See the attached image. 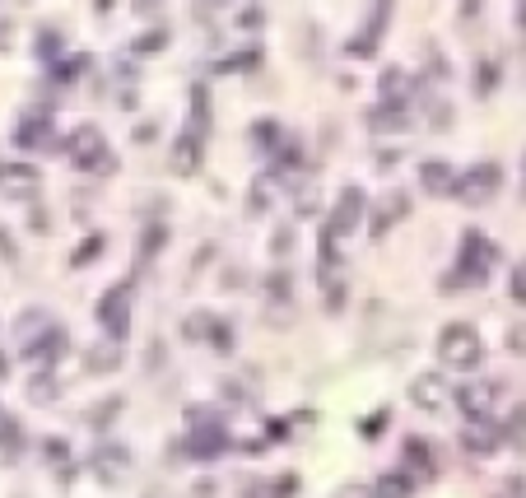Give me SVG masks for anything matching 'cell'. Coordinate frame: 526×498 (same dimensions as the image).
I'll use <instances>...</instances> for the list:
<instances>
[{"label": "cell", "instance_id": "cell-1", "mask_svg": "<svg viewBox=\"0 0 526 498\" xmlns=\"http://www.w3.org/2000/svg\"><path fill=\"white\" fill-rule=\"evenodd\" d=\"M494 261H499V247L489 243L485 233L471 229L466 238H461V261H457V270L443 280V289H452V294H457V289H475V284H485Z\"/></svg>", "mask_w": 526, "mask_h": 498}, {"label": "cell", "instance_id": "cell-2", "mask_svg": "<svg viewBox=\"0 0 526 498\" xmlns=\"http://www.w3.org/2000/svg\"><path fill=\"white\" fill-rule=\"evenodd\" d=\"M438 359H443L452 373H475L480 359H485V340L475 331L471 322H452L443 326V336H438Z\"/></svg>", "mask_w": 526, "mask_h": 498}, {"label": "cell", "instance_id": "cell-3", "mask_svg": "<svg viewBox=\"0 0 526 498\" xmlns=\"http://www.w3.org/2000/svg\"><path fill=\"white\" fill-rule=\"evenodd\" d=\"M66 149H70V163L84 168V173H112V168H117V154L108 149V140H103L98 126H75Z\"/></svg>", "mask_w": 526, "mask_h": 498}, {"label": "cell", "instance_id": "cell-4", "mask_svg": "<svg viewBox=\"0 0 526 498\" xmlns=\"http://www.w3.org/2000/svg\"><path fill=\"white\" fill-rule=\"evenodd\" d=\"M359 219H364V191H359V187H345V191H340V201H336V210H331V219H326L322 261H331V247H336L340 238H350V233L359 229Z\"/></svg>", "mask_w": 526, "mask_h": 498}, {"label": "cell", "instance_id": "cell-5", "mask_svg": "<svg viewBox=\"0 0 526 498\" xmlns=\"http://www.w3.org/2000/svg\"><path fill=\"white\" fill-rule=\"evenodd\" d=\"M499 187H503V168H499V163H475V168H466V173L457 177L452 196H457L461 205H485Z\"/></svg>", "mask_w": 526, "mask_h": 498}, {"label": "cell", "instance_id": "cell-6", "mask_svg": "<svg viewBox=\"0 0 526 498\" xmlns=\"http://www.w3.org/2000/svg\"><path fill=\"white\" fill-rule=\"evenodd\" d=\"M131 303H135V284L131 280L112 284L108 294H103V303H98V322H103V331H108L112 340H122L126 331H131Z\"/></svg>", "mask_w": 526, "mask_h": 498}, {"label": "cell", "instance_id": "cell-7", "mask_svg": "<svg viewBox=\"0 0 526 498\" xmlns=\"http://www.w3.org/2000/svg\"><path fill=\"white\" fill-rule=\"evenodd\" d=\"M38 187H42L38 168H28V163H0V196L28 201V196H38Z\"/></svg>", "mask_w": 526, "mask_h": 498}, {"label": "cell", "instance_id": "cell-8", "mask_svg": "<svg viewBox=\"0 0 526 498\" xmlns=\"http://www.w3.org/2000/svg\"><path fill=\"white\" fill-rule=\"evenodd\" d=\"M410 401H415L419 410L438 415V410H447V401H452V387H447L443 373H419L415 382H410Z\"/></svg>", "mask_w": 526, "mask_h": 498}, {"label": "cell", "instance_id": "cell-9", "mask_svg": "<svg viewBox=\"0 0 526 498\" xmlns=\"http://www.w3.org/2000/svg\"><path fill=\"white\" fill-rule=\"evenodd\" d=\"M405 215H410V196H405V191H387V196L373 205V219H368V229H373V238H387V233H392Z\"/></svg>", "mask_w": 526, "mask_h": 498}, {"label": "cell", "instance_id": "cell-10", "mask_svg": "<svg viewBox=\"0 0 526 498\" xmlns=\"http://www.w3.org/2000/svg\"><path fill=\"white\" fill-rule=\"evenodd\" d=\"M94 475L103 480V485H122L126 475H131V452L126 447H117V443H103L94 452Z\"/></svg>", "mask_w": 526, "mask_h": 498}, {"label": "cell", "instance_id": "cell-11", "mask_svg": "<svg viewBox=\"0 0 526 498\" xmlns=\"http://www.w3.org/2000/svg\"><path fill=\"white\" fill-rule=\"evenodd\" d=\"M224 447H229V433H224V424H201V429H187V457L210 461V457H219Z\"/></svg>", "mask_w": 526, "mask_h": 498}, {"label": "cell", "instance_id": "cell-12", "mask_svg": "<svg viewBox=\"0 0 526 498\" xmlns=\"http://www.w3.org/2000/svg\"><path fill=\"white\" fill-rule=\"evenodd\" d=\"M503 438H508V433H503L494 419H471V424L461 429V443H466V452H475V457H489Z\"/></svg>", "mask_w": 526, "mask_h": 498}, {"label": "cell", "instance_id": "cell-13", "mask_svg": "<svg viewBox=\"0 0 526 498\" xmlns=\"http://www.w3.org/2000/svg\"><path fill=\"white\" fill-rule=\"evenodd\" d=\"M457 405L466 410V419H489V405H494V387L466 382V387H457Z\"/></svg>", "mask_w": 526, "mask_h": 498}, {"label": "cell", "instance_id": "cell-14", "mask_svg": "<svg viewBox=\"0 0 526 498\" xmlns=\"http://www.w3.org/2000/svg\"><path fill=\"white\" fill-rule=\"evenodd\" d=\"M419 187L429 191V196H447V191L457 187V177H452V168H447V163L429 159V163H419Z\"/></svg>", "mask_w": 526, "mask_h": 498}, {"label": "cell", "instance_id": "cell-15", "mask_svg": "<svg viewBox=\"0 0 526 498\" xmlns=\"http://www.w3.org/2000/svg\"><path fill=\"white\" fill-rule=\"evenodd\" d=\"M410 75H405L401 66L382 70V103H392V108H410Z\"/></svg>", "mask_w": 526, "mask_h": 498}, {"label": "cell", "instance_id": "cell-16", "mask_svg": "<svg viewBox=\"0 0 526 498\" xmlns=\"http://www.w3.org/2000/svg\"><path fill=\"white\" fill-rule=\"evenodd\" d=\"M387 5H378V10L368 14V24H364V33H359V38L350 42V56H364L368 47H378V38H382V28H387Z\"/></svg>", "mask_w": 526, "mask_h": 498}, {"label": "cell", "instance_id": "cell-17", "mask_svg": "<svg viewBox=\"0 0 526 498\" xmlns=\"http://www.w3.org/2000/svg\"><path fill=\"white\" fill-rule=\"evenodd\" d=\"M368 126L373 131H405L410 126V108H392V103H378L368 112Z\"/></svg>", "mask_w": 526, "mask_h": 498}, {"label": "cell", "instance_id": "cell-18", "mask_svg": "<svg viewBox=\"0 0 526 498\" xmlns=\"http://www.w3.org/2000/svg\"><path fill=\"white\" fill-rule=\"evenodd\" d=\"M47 331H56V322L47 317V312H24V322H19V350H28V345H38Z\"/></svg>", "mask_w": 526, "mask_h": 498}, {"label": "cell", "instance_id": "cell-19", "mask_svg": "<svg viewBox=\"0 0 526 498\" xmlns=\"http://www.w3.org/2000/svg\"><path fill=\"white\" fill-rule=\"evenodd\" d=\"M52 126H47V117H24V122H19V131H14V145L19 149H33V145H47V140H52Z\"/></svg>", "mask_w": 526, "mask_h": 498}, {"label": "cell", "instance_id": "cell-20", "mask_svg": "<svg viewBox=\"0 0 526 498\" xmlns=\"http://www.w3.org/2000/svg\"><path fill=\"white\" fill-rule=\"evenodd\" d=\"M201 168V140L196 135H182L173 149V173H196Z\"/></svg>", "mask_w": 526, "mask_h": 498}, {"label": "cell", "instance_id": "cell-21", "mask_svg": "<svg viewBox=\"0 0 526 498\" xmlns=\"http://www.w3.org/2000/svg\"><path fill=\"white\" fill-rule=\"evenodd\" d=\"M373 498H410V475H396V471L378 475L373 480Z\"/></svg>", "mask_w": 526, "mask_h": 498}, {"label": "cell", "instance_id": "cell-22", "mask_svg": "<svg viewBox=\"0 0 526 498\" xmlns=\"http://www.w3.org/2000/svg\"><path fill=\"white\" fill-rule=\"evenodd\" d=\"M205 131H210V98L205 89H191V135L205 140Z\"/></svg>", "mask_w": 526, "mask_h": 498}, {"label": "cell", "instance_id": "cell-23", "mask_svg": "<svg viewBox=\"0 0 526 498\" xmlns=\"http://www.w3.org/2000/svg\"><path fill=\"white\" fill-rule=\"evenodd\" d=\"M19 447H24V433H19V424H14L10 410L0 405V452H5V457H14Z\"/></svg>", "mask_w": 526, "mask_h": 498}, {"label": "cell", "instance_id": "cell-24", "mask_svg": "<svg viewBox=\"0 0 526 498\" xmlns=\"http://www.w3.org/2000/svg\"><path fill=\"white\" fill-rule=\"evenodd\" d=\"M405 461H415V471L424 475V480H433V457H429V447H424V438H410V443H405Z\"/></svg>", "mask_w": 526, "mask_h": 498}, {"label": "cell", "instance_id": "cell-25", "mask_svg": "<svg viewBox=\"0 0 526 498\" xmlns=\"http://www.w3.org/2000/svg\"><path fill=\"white\" fill-rule=\"evenodd\" d=\"M494 84H499V61H480L475 66V94H494Z\"/></svg>", "mask_w": 526, "mask_h": 498}, {"label": "cell", "instance_id": "cell-26", "mask_svg": "<svg viewBox=\"0 0 526 498\" xmlns=\"http://www.w3.org/2000/svg\"><path fill=\"white\" fill-rule=\"evenodd\" d=\"M294 210H298V215H303V219H308V215H317V201H322V191H317V182H312V177H308V182H303V196H294Z\"/></svg>", "mask_w": 526, "mask_h": 498}, {"label": "cell", "instance_id": "cell-27", "mask_svg": "<svg viewBox=\"0 0 526 498\" xmlns=\"http://www.w3.org/2000/svg\"><path fill=\"white\" fill-rule=\"evenodd\" d=\"M28 396H33V401H56V382H52V373H38L33 377V382H28Z\"/></svg>", "mask_w": 526, "mask_h": 498}, {"label": "cell", "instance_id": "cell-28", "mask_svg": "<svg viewBox=\"0 0 526 498\" xmlns=\"http://www.w3.org/2000/svg\"><path fill=\"white\" fill-rule=\"evenodd\" d=\"M89 354H94V359H89V368H94V373H108V368L122 364V354L108 350V345H98V350H89Z\"/></svg>", "mask_w": 526, "mask_h": 498}, {"label": "cell", "instance_id": "cell-29", "mask_svg": "<svg viewBox=\"0 0 526 498\" xmlns=\"http://www.w3.org/2000/svg\"><path fill=\"white\" fill-rule=\"evenodd\" d=\"M257 145H266V149L284 145V135H280V122H261V126H257Z\"/></svg>", "mask_w": 526, "mask_h": 498}, {"label": "cell", "instance_id": "cell-30", "mask_svg": "<svg viewBox=\"0 0 526 498\" xmlns=\"http://www.w3.org/2000/svg\"><path fill=\"white\" fill-rule=\"evenodd\" d=\"M513 298H517V303H522V308H526V256H522V261H517V270H513Z\"/></svg>", "mask_w": 526, "mask_h": 498}, {"label": "cell", "instance_id": "cell-31", "mask_svg": "<svg viewBox=\"0 0 526 498\" xmlns=\"http://www.w3.org/2000/svg\"><path fill=\"white\" fill-rule=\"evenodd\" d=\"M503 433H508V438H526V405H517L513 419H508V429H503Z\"/></svg>", "mask_w": 526, "mask_h": 498}, {"label": "cell", "instance_id": "cell-32", "mask_svg": "<svg viewBox=\"0 0 526 498\" xmlns=\"http://www.w3.org/2000/svg\"><path fill=\"white\" fill-rule=\"evenodd\" d=\"M382 424H387V410H378V415H368L364 424H359V433H364V438H378V433H382Z\"/></svg>", "mask_w": 526, "mask_h": 498}, {"label": "cell", "instance_id": "cell-33", "mask_svg": "<svg viewBox=\"0 0 526 498\" xmlns=\"http://www.w3.org/2000/svg\"><path fill=\"white\" fill-rule=\"evenodd\" d=\"M508 350H513V354H526V322H517L513 331H508Z\"/></svg>", "mask_w": 526, "mask_h": 498}, {"label": "cell", "instance_id": "cell-34", "mask_svg": "<svg viewBox=\"0 0 526 498\" xmlns=\"http://www.w3.org/2000/svg\"><path fill=\"white\" fill-rule=\"evenodd\" d=\"M47 457L56 461V471H61V475H70V457H66V447H61V443H47Z\"/></svg>", "mask_w": 526, "mask_h": 498}, {"label": "cell", "instance_id": "cell-35", "mask_svg": "<svg viewBox=\"0 0 526 498\" xmlns=\"http://www.w3.org/2000/svg\"><path fill=\"white\" fill-rule=\"evenodd\" d=\"M163 42H168V38H163V33H145V38L135 42V52H159Z\"/></svg>", "mask_w": 526, "mask_h": 498}, {"label": "cell", "instance_id": "cell-36", "mask_svg": "<svg viewBox=\"0 0 526 498\" xmlns=\"http://www.w3.org/2000/svg\"><path fill=\"white\" fill-rule=\"evenodd\" d=\"M98 247H103V238H89V247H84V252H75V266H84V261H94V256H98Z\"/></svg>", "mask_w": 526, "mask_h": 498}, {"label": "cell", "instance_id": "cell-37", "mask_svg": "<svg viewBox=\"0 0 526 498\" xmlns=\"http://www.w3.org/2000/svg\"><path fill=\"white\" fill-rule=\"evenodd\" d=\"M261 19H266V14H261V10H243V28H257Z\"/></svg>", "mask_w": 526, "mask_h": 498}, {"label": "cell", "instance_id": "cell-38", "mask_svg": "<svg viewBox=\"0 0 526 498\" xmlns=\"http://www.w3.org/2000/svg\"><path fill=\"white\" fill-rule=\"evenodd\" d=\"M275 252H280V256L289 252V229H280V233H275Z\"/></svg>", "mask_w": 526, "mask_h": 498}, {"label": "cell", "instance_id": "cell-39", "mask_svg": "<svg viewBox=\"0 0 526 498\" xmlns=\"http://www.w3.org/2000/svg\"><path fill=\"white\" fill-rule=\"evenodd\" d=\"M517 28L526 33V5H517Z\"/></svg>", "mask_w": 526, "mask_h": 498}, {"label": "cell", "instance_id": "cell-40", "mask_svg": "<svg viewBox=\"0 0 526 498\" xmlns=\"http://www.w3.org/2000/svg\"><path fill=\"white\" fill-rule=\"evenodd\" d=\"M499 498H522V494H499Z\"/></svg>", "mask_w": 526, "mask_h": 498}, {"label": "cell", "instance_id": "cell-41", "mask_svg": "<svg viewBox=\"0 0 526 498\" xmlns=\"http://www.w3.org/2000/svg\"><path fill=\"white\" fill-rule=\"evenodd\" d=\"M522 191H526V168H522Z\"/></svg>", "mask_w": 526, "mask_h": 498}]
</instances>
